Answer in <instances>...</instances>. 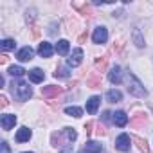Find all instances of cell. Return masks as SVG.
Listing matches in <instances>:
<instances>
[{
    "mask_svg": "<svg viewBox=\"0 0 153 153\" xmlns=\"http://www.w3.org/2000/svg\"><path fill=\"white\" fill-rule=\"evenodd\" d=\"M11 90H13V96L18 99V101H27L31 96H33V90L27 83L24 81H13L11 83Z\"/></svg>",
    "mask_w": 153,
    "mask_h": 153,
    "instance_id": "1",
    "label": "cell"
},
{
    "mask_svg": "<svg viewBox=\"0 0 153 153\" xmlns=\"http://www.w3.org/2000/svg\"><path fill=\"white\" fill-rule=\"evenodd\" d=\"M128 92L131 96H135V97H146L148 96V92L142 87V83L135 78V74H131V72H128Z\"/></svg>",
    "mask_w": 153,
    "mask_h": 153,
    "instance_id": "2",
    "label": "cell"
},
{
    "mask_svg": "<svg viewBox=\"0 0 153 153\" xmlns=\"http://www.w3.org/2000/svg\"><path fill=\"white\" fill-rule=\"evenodd\" d=\"M115 148L119 151H130V135L128 133H121L115 140Z\"/></svg>",
    "mask_w": 153,
    "mask_h": 153,
    "instance_id": "3",
    "label": "cell"
},
{
    "mask_svg": "<svg viewBox=\"0 0 153 153\" xmlns=\"http://www.w3.org/2000/svg\"><path fill=\"white\" fill-rule=\"evenodd\" d=\"M108 79H110V83H114V85H119L121 81H123V70H121V67H112V70L108 72Z\"/></svg>",
    "mask_w": 153,
    "mask_h": 153,
    "instance_id": "4",
    "label": "cell"
},
{
    "mask_svg": "<svg viewBox=\"0 0 153 153\" xmlns=\"http://www.w3.org/2000/svg\"><path fill=\"white\" fill-rule=\"evenodd\" d=\"M94 43H105L108 40V29L106 27H97L94 31V36H92Z\"/></svg>",
    "mask_w": 153,
    "mask_h": 153,
    "instance_id": "5",
    "label": "cell"
},
{
    "mask_svg": "<svg viewBox=\"0 0 153 153\" xmlns=\"http://www.w3.org/2000/svg\"><path fill=\"white\" fill-rule=\"evenodd\" d=\"M81 61H83V51L81 49H76L72 52V56L67 59V65L68 67H78V65H81Z\"/></svg>",
    "mask_w": 153,
    "mask_h": 153,
    "instance_id": "6",
    "label": "cell"
},
{
    "mask_svg": "<svg viewBox=\"0 0 153 153\" xmlns=\"http://www.w3.org/2000/svg\"><path fill=\"white\" fill-rule=\"evenodd\" d=\"M16 123V115L13 114H4L2 119H0V124H2V130H11Z\"/></svg>",
    "mask_w": 153,
    "mask_h": 153,
    "instance_id": "7",
    "label": "cell"
},
{
    "mask_svg": "<svg viewBox=\"0 0 153 153\" xmlns=\"http://www.w3.org/2000/svg\"><path fill=\"white\" fill-rule=\"evenodd\" d=\"M61 94V87H56V85H47L42 88V96L43 97H56Z\"/></svg>",
    "mask_w": 153,
    "mask_h": 153,
    "instance_id": "8",
    "label": "cell"
},
{
    "mask_svg": "<svg viewBox=\"0 0 153 153\" xmlns=\"http://www.w3.org/2000/svg\"><path fill=\"white\" fill-rule=\"evenodd\" d=\"M72 9L79 11V13L85 15V16H92V7H90L87 2H72Z\"/></svg>",
    "mask_w": 153,
    "mask_h": 153,
    "instance_id": "9",
    "label": "cell"
},
{
    "mask_svg": "<svg viewBox=\"0 0 153 153\" xmlns=\"http://www.w3.org/2000/svg\"><path fill=\"white\" fill-rule=\"evenodd\" d=\"M99 103H101V97H99V96H92V97L87 101V112L94 115V114L97 112V108H99Z\"/></svg>",
    "mask_w": 153,
    "mask_h": 153,
    "instance_id": "10",
    "label": "cell"
},
{
    "mask_svg": "<svg viewBox=\"0 0 153 153\" xmlns=\"http://www.w3.org/2000/svg\"><path fill=\"white\" fill-rule=\"evenodd\" d=\"M38 52H40L42 58H51L52 52H54V49H52V45H51L49 42H42L40 47H38Z\"/></svg>",
    "mask_w": 153,
    "mask_h": 153,
    "instance_id": "11",
    "label": "cell"
},
{
    "mask_svg": "<svg viewBox=\"0 0 153 153\" xmlns=\"http://www.w3.org/2000/svg\"><path fill=\"white\" fill-rule=\"evenodd\" d=\"M33 56H34V51H33L31 47H24V49H20L18 54H16V58H18L20 61H31Z\"/></svg>",
    "mask_w": 153,
    "mask_h": 153,
    "instance_id": "12",
    "label": "cell"
},
{
    "mask_svg": "<svg viewBox=\"0 0 153 153\" xmlns=\"http://www.w3.org/2000/svg\"><path fill=\"white\" fill-rule=\"evenodd\" d=\"M31 135H33V131H31L27 126H22V128L16 131V142H27V140L31 139Z\"/></svg>",
    "mask_w": 153,
    "mask_h": 153,
    "instance_id": "13",
    "label": "cell"
},
{
    "mask_svg": "<svg viewBox=\"0 0 153 153\" xmlns=\"http://www.w3.org/2000/svg\"><path fill=\"white\" fill-rule=\"evenodd\" d=\"M43 78H45V72H43L42 68H33V70H29V79H31L33 83H42Z\"/></svg>",
    "mask_w": 153,
    "mask_h": 153,
    "instance_id": "14",
    "label": "cell"
},
{
    "mask_svg": "<svg viewBox=\"0 0 153 153\" xmlns=\"http://www.w3.org/2000/svg\"><path fill=\"white\" fill-rule=\"evenodd\" d=\"M112 119H114V124H115V126H121V128H123V126H126V123H128V115H126L123 110L115 112Z\"/></svg>",
    "mask_w": 153,
    "mask_h": 153,
    "instance_id": "15",
    "label": "cell"
},
{
    "mask_svg": "<svg viewBox=\"0 0 153 153\" xmlns=\"http://www.w3.org/2000/svg\"><path fill=\"white\" fill-rule=\"evenodd\" d=\"M146 123H148V117H146V114H142V112L135 114V117L131 119V126H133V128H140V126H144Z\"/></svg>",
    "mask_w": 153,
    "mask_h": 153,
    "instance_id": "16",
    "label": "cell"
},
{
    "mask_svg": "<svg viewBox=\"0 0 153 153\" xmlns=\"http://www.w3.org/2000/svg\"><path fill=\"white\" fill-rule=\"evenodd\" d=\"M101 149H103V146L99 142H96V140H88L85 144V151L87 153H101Z\"/></svg>",
    "mask_w": 153,
    "mask_h": 153,
    "instance_id": "17",
    "label": "cell"
},
{
    "mask_svg": "<svg viewBox=\"0 0 153 153\" xmlns=\"http://www.w3.org/2000/svg\"><path fill=\"white\" fill-rule=\"evenodd\" d=\"M68 49H70V45H68V42H67V40H59V42L56 43V52H58L59 56L68 54Z\"/></svg>",
    "mask_w": 153,
    "mask_h": 153,
    "instance_id": "18",
    "label": "cell"
},
{
    "mask_svg": "<svg viewBox=\"0 0 153 153\" xmlns=\"http://www.w3.org/2000/svg\"><path fill=\"white\" fill-rule=\"evenodd\" d=\"M131 139H133V142L137 144V148H139L142 153H149V146H148V142H146L144 139H140V137H137V135H133Z\"/></svg>",
    "mask_w": 153,
    "mask_h": 153,
    "instance_id": "19",
    "label": "cell"
},
{
    "mask_svg": "<svg viewBox=\"0 0 153 153\" xmlns=\"http://www.w3.org/2000/svg\"><path fill=\"white\" fill-rule=\"evenodd\" d=\"M131 36H133V42H135V45L139 47V49H142L146 43H144V38H142V34H140V29H133V33H131Z\"/></svg>",
    "mask_w": 153,
    "mask_h": 153,
    "instance_id": "20",
    "label": "cell"
},
{
    "mask_svg": "<svg viewBox=\"0 0 153 153\" xmlns=\"http://www.w3.org/2000/svg\"><path fill=\"white\" fill-rule=\"evenodd\" d=\"M106 99H108V103H119L123 99V94L119 90H108L106 92Z\"/></svg>",
    "mask_w": 153,
    "mask_h": 153,
    "instance_id": "21",
    "label": "cell"
},
{
    "mask_svg": "<svg viewBox=\"0 0 153 153\" xmlns=\"http://www.w3.org/2000/svg\"><path fill=\"white\" fill-rule=\"evenodd\" d=\"M65 114L70 115V117H81V115H83V110L78 108V106H67V108H65Z\"/></svg>",
    "mask_w": 153,
    "mask_h": 153,
    "instance_id": "22",
    "label": "cell"
},
{
    "mask_svg": "<svg viewBox=\"0 0 153 153\" xmlns=\"http://www.w3.org/2000/svg\"><path fill=\"white\" fill-rule=\"evenodd\" d=\"M63 135L67 137V140H68L70 144H72L76 139H78V131H76L74 128H65V130H63Z\"/></svg>",
    "mask_w": 153,
    "mask_h": 153,
    "instance_id": "23",
    "label": "cell"
},
{
    "mask_svg": "<svg viewBox=\"0 0 153 153\" xmlns=\"http://www.w3.org/2000/svg\"><path fill=\"white\" fill-rule=\"evenodd\" d=\"M68 76H70V72H68L67 67H58L56 72H54V78H58V79H65V78H68Z\"/></svg>",
    "mask_w": 153,
    "mask_h": 153,
    "instance_id": "24",
    "label": "cell"
},
{
    "mask_svg": "<svg viewBox=\"0 0 153 153\" xmlns=\"http://www.w3.org/2000/svg\"><path fill=\"white\" fill-rule=\"evenodd\" d=\"M51 140H52V146L54 148H61V142H63V131H54L52 133V137H51Z\"/></svg>",
    "mask_w": 153,
    "mask_h": 153,
    "instance_id": "25",
    "label": "cell"
},
{
    "mask_svg": "<svg viewBox=\"0 0 153 153\" xmlns=\"http://www.w3.org/2000/svg\"><path fill=\"white\" fill-rule=\"evenodd\" d=\"M7 74H11V76H15V78H20V76H24V74H25V70H24L22 67H18V65H13V67H9V70H7Z\"/></svg>",
    "mask_w": 153,
    "mask_h": 153,
    "instance_id": "26",
    "label": "cell"
},
{
    "mask_svg": "<svg viewBox=\"0 0 153 153\" xmlns=\"http://www.w3.org/2000/svg\"><path fill=\"white\" fill-rule=\"evenodd\" d=\"M106 63H108V58H106V56H101V58H97V59H96V68H97L99 72H105Z\"/></svg>",
    "mask_w": 153,
    "mask_h": 153,
    "instance_id": "27",
    "label": "cell"
},
{
    "mask_svg": "<svg viewBox=\"0 0 153 153\" xmlns=\"http://www.w3.org/2000/svg\"><path fill=\"white\" fill-rule=\"evenodd\" d=\"M87 87H90V88L101 87V76H92L90 79H87Z\"/></svg>",
    "mask_w": 153,
    "mask_h": 153,
    "instance_id": "28",
    "label": "cell"
},
{
    "mask_svg": "<svg viewBox=\"0 0 153 153\" xmlns=\"http://www.w3.org/2000/svg\"><path fill=\"white\" fill-rule=\"evenodd\" d=\"M15 40H11V38H6V40H2L0 42V47H2L4 51H11V49H15Z\"/></svg>",
    "mask_w": 153,
    "mask_h": 153,
    "instance_id": "29",
    "label": "cell"
},
{
    "mask_svg": "<svg viewBox=\"0 0 153 153\" xmlns=\"http://www.w3.org/2000/svg\"><path fill=\"white\" fill-rule=\"evenodd\" d=\"M92 128H94V123H92V121L85 123V131H87V135H92V131H94Z\"/></svg>",
    "mask_w": 153,
    "mask_h": 153,
    "instance_id": "30",
    "label": "cell"
},
{
    "mask_svg": "<svg viewBox=\"0 0 153 153\" xmlns=\"http://www.w3.org/2000/svg\"><path fill=\"white\" fill-rule=\"evenodd\" d=\"M72 144H67V146H63V148H59V153H72Z\"/></svg>",
    "mask_w": 153,
    "mask_h": 153,
    "instance_id": "31",
    "label": "cell"
},
{
    "mask_svg": "<svg viewBox=\"0 0 153 153\" xmlns=\"http://www.w3.org/2000/svg\"><path fill=\"white\" fill-rule=\"evenodd\" d=\"M25 20H27V22H33V20H34V9H31V11L25 13Z\"/></svg>",
    "mask_w": 153,
    "mask_h": 153,
    "instance_id": "32",
    "label": "cell"
},
{
    "mask_svg": "<svg viewBox=\"0 0 153 153\" xmlns=\"http://www.w3.org/2000/svg\"><path fill=\"white\" fill-rule=\"evenodd\" d=\"M96 133H97L99 137H101V135H106V128H105L103 124H99V126H97V130H96Z\"/></svg>",
    "mask_w": 153,
    "mask_h": 153,
    "instance_id": "33",
    "label": "cell"
},
{
    "mask_svg": "<svg viewBox=\"0 0 153 153\" xmlns=\"http://www.w3.org/2000/svg\"><path fill=\"white\" fill-rule=\"evenodd\" d=\"M0 148H2V153H11V149H9V144H7V142H2V144H0Z\"/></svg>",
    "mask_w": 153,
    "mask_h": 153,
    "instance_id": "34",
    "label": "cell"
},
{
    "mask_svg": "<svg viewBox=\"0 0 153 153\" xmlns=\"http://www.w3.org/2000/svg\"><path fill=\"white\" fill-rule=\"evenodd\" d=\"M0 106H2V108L7 106V97L6 96H0Z\"/></svg>",
    "mask_w": 153,
    "mask_h": 153,
    "instance_id": "35",
    "label": "cell"
},
{
    "mask_svg": "<svg viewBox=\"0 0 153 153\" xmlns=\"http://www.w3.org/2000/svg\"><path fill=\"white\" fill-rule=\"evenodd\" d=\"M31 29H33V36L38 38V36H40V27H38V25H33Z\"/></svg>",
    "mask_w": 153,
    "mask_h": 153,
    "instance_id": "36",
    "label": "cell"
},
{
    "mask_svg": "<svg viewBox=\"0 0 153 153\" xmlns=\"http://www.w3.org/2000/svg\"><path fill=\"white\" fill-rule=\"evenodd\" d=\"M87 36H88V34H87V31H85V33H81V34H79V38H78V42H79V43H83V42L87 40Z\"/></svg>",
    "mask_w": 153,
    "mask_h": 153,
    "instance_id": "37",
    "label": "cell"
},
{
    "mask_svg": "<svg viewBox=\"0 0 153 153\" xmlns=\"http://www.w3.org/2000/svg\"><path fill=\"white\" fill-rule=\"evenodd\" d=\"M7 59H9V58H7V54H2V56H0V63H2V65H6V63H7Z\"/></svg>",
    "mask_w": 153,
    "mask_h": 153,
    "instance_id": "38",
    "label": "cell"
},
{
    "mask_svg": "<svg viewBox=\"0 0 153 153\" xmlns=\"http://www.w3.org/2000/svg\"><path fill=\"white\" fill-rule=\"evenodd\" d=\"M112 115H114V114H110V112H105V114H103V119H105V121H110V117H112Z\"/></svg>",
    "mask_w": 153,
    "mask_h": 153,
    "instance_id": "39",
    "label": "cell"
},
{
    "mask_svg": "<svg viewBox=\"0 0 153 153\" xmlns=\"http://www.w3.org/2000/svg\"><path fill=\"white\" fill-rule=\"evenodd\" d=\"M24 153H31V151H24Z\"/></svg>",
    "mask_w": 153,
    "mask_h": 153,
    "instance_id": "40",
    "label": "cell"
}]
</instances>
